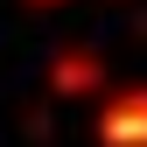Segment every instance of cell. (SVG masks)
I'll return each instance as SVG.
<instances>
[{"label": "cell", "instance_id": "1", "mask_svg": "<svg viewBox=\"0 0 147 147\" xmlns=\"http://www.w3.org/2000/svg\"><path fill=\"white\" fill-rule=\"evenodd\" d=\"M98 147H147V84H126L98 105Z\"/></svg>", "mask_w": 147, "mask_h": 147}, {"label": "cell", "instance_id": "2", "mask_svg": "<svg viewBox=\"0 0 147 147\" xmlns=\"http://www.w3.org/2000/svg\"><path fill=\"white\" fill-rule=\"evenodd\" d=\"M98 84H105V63L91 56V49H70V56L49 63V91H56V98H91Z\"/></svg>", "mask_w": 147, "mask_h": 147}]
</instances>
